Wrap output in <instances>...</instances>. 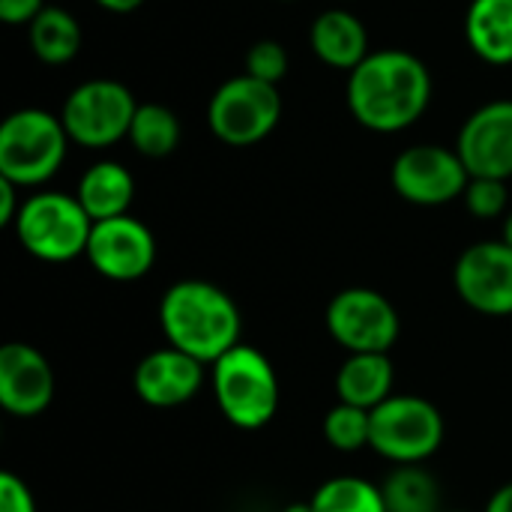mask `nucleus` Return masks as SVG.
Masks as SVG:
<instances>
[{
  "label": "nucleus",
  "mask_w": 512,
  "mask_h": 512,
  "mask_svg": "<svg viewBox=\"0 0 512 512\" xmlns=\"http://www.w3.org/2000/svg\"><path fill=\"white\" fill-rule=\"evenodd\" d=\"M432 90V72L417 54L405 48H381L348 72L345 102L363 129L396 135L426 114Z\"/></svg>",
  "instance_id": "1"
},
{
  "label": "nucleus",
  "mask_w": 512,
  "mask_h": 512,
  "mask_svg": "<svg viewBox=\"0 0 512 512\" xmlns=\"http://www.w3.org/2000/svg\"><path fill=\"white\" fill-rule=\"evenodd\" d=\"M159 324L168 345L186 351L204 366L237 348L243 333V318L234 297L204 279L174 282L162 294Z\"/></svg>",
  "instance_id": "2"
},
{
  "label": "nucleus",
  "mask_w": 512,
  "mask_h": 512,
  "mask_svg": "<svg viewBox=\"0 0 512 512\" xmlns=\"http://www.w3.org/2000/svg\"><path fill=\"white\" fill-rule=\"evenodd\" d=\"M69 144L60 114L18 108L0 123V177L18 189L45 186L60 171Z\"/></svg>",
  "instance_id": "3"
},
{
  "label": "nucleus",
  "mask_w": 512,
  "mask_h": 512,
  "mask_svg": "<svg viewBox=\"0 0 512 512\" xmlns=\"http://www.w3.org/2000/svg\"><path fill=\"white\" fill-rule=\"evenodd\" d=\"M213 393L222 417L243 432L264 429L279 411V378L273 363L243 342L213 363Z\"/></svg>",
  "instance_id": "4"
},
{
  "label": "nucleus",
  "mask_w": 512,
  "mask_h": 512,
  "mask_svg": "<svg viewBox=\"0 0 512 512\" xmlns=\"http://www.w3.org/2000/svg\"><path fill=\"white\" fill-rule=\"evenodd\" d=\"M12 231L33 258L45 264H66L87 255L93 219L75 195L48 189L24 198Z\"/></svg>",
  "instance_id": "5"
},
{
  "label": "nucleus",
  "mask_w": 512,
  "mask_h": 512,
  "mask_svg": "<svg viewBox=\"0 0 512 512\" xmlns=\"http://www.w3.org/2000/svg\"><path fill=\"white\" fill-rule=\"evenodd\" d=\"M282 120V93L276 84L252 75H234L216 87L207 102V126L228 147H255L273 135Z\"/></svg>",
  "instance_id": "6"
},
{
  "label": "nucleus",
  "mask_w": 512,
  "mask_h": 512,
  "mask_svg": "<svg viewBox=\"0 0 512 512\" xmlns=\"http://www.w3.org/2000/svg\"><path fill=\"white\" fill-rule=\"evenodd\" d=\"M138 102L132 90L114 78H90L72 87L60 108V120L72 144L84 150H105L129 138Z\"/></svg>",
  "instance_id": "7"
},
{
  "label": "nucleus",
  "mask_w": 512,
  "mask_h": 512,
  "mask_svg": "<svg viewBox=\"0 0 512 512\" xmlns=\"http://www.w3.org/2000/svg\"><path fill=\"white\" fill-rule=\"evenodd\" d=\"M444 444V417L423 396H390L372 411L369 447L396 465H420Z\"/></svg>",
  "instance_id": "8"
},
{
  "label": "nucleus",
  "mask_w": 512,
  "mask_h": 512,
  "mask_svg": "<svg viewBox=\"0 0 512 512\" xmlns=\"http://www.w3.org/2000/svg\"><path fill=\"white\" fill-rule=\"evenodd\" d=\"M390 183L396 195L417 207H444L465 195L471 174L459 159L456 147L414 144L402 150L390 168Z\"/></svg>",
  "instance_id": "9"
},
{
  "label": "nucleus",
  "mask_w": 512,
  "mask_h": 512,
  "mask_svg": "<svg viewBox=\"0 0 512 512\" xmlns=\"http://www.w3.org/2000/svg\"><path fill=\"white\" fill-rule=\"evenodd\" d=\"M327 330L348 354H387L399 339L396 306L372 288H345L327 306Z\"/></svg>",
  "instance_id": "10"
},
{
  "label": "nucleus",
  "mask_w": 512,
  "mask_h": 512,
  "mask_svg": "<svg viewBox=\"0 0 512 512\" xmlns=\"http://www.w3.org/2000/svg\"><path fill=\"white\" fill-rule=\"evenodd\" d=\"M453 285L465 306L480 315H512V249L504 240L468 246L456 267Z\"/></svg>",
  "instance_id": "11"
},
{
  "label": "nucleus",
  "mask_w": 512,
  "mask_h": 512,
  "mask_svg": "<svg viewBox=\"0 0 512 512\" xmlns=\"http://www.w3.org/2000/svg\"><path fill=\"white\" fill-rule=\"evenodd\" d=\"M87 261L111 282H138L156 264V237L135 216H117L93 222Z\"/></svg>",
  "instance_id": "12"
},
{
  "label": "nucleus",
  "mask_w": 512,
  "mask_h": 512,
  "mask_svg": "<svg viewBox=\"0 0 512 512\" xmlns=\"http://www.w3.org/2000/svg\"><path fill=\"white\" fill-rule=\"evenodd\" d=\"M456 153L471 177H512V99L480 105L459 129Z\"/></svg>",
  "instance_id": "13"
},
{
  "label": "nucleus",
  "mask_w": 512,
  "mask_h": 512,
  "mask_svg": "<svg viewBox=\"0 0 512 512\" xmlns=\"http://www.w3.org/2000/svg\"><path fill=\"white\" fill-rule=\"evenodd\" d=\"M54 399V369L24 342L0 348V405L12 417H39Z\"/></svg>",
  "instance_id": "14"
},
{
  "label": "nucleus",
  "mask_w": 512,
  "mask_h": 512,
  "mask_svg": "<svg viewBox=\"0 0 512 512\" xmlns=\"http://www.w3.org/2000/svg\"><path fill=\"white\" fill-rule=\"evenodd\" d=\"M204 384V363L168 345L150 351L132 375L135 396L150 408H177L198 396Z\"/></svg>",
  "instance_id": "15"
},
{
  "label": "nucleus",
  "mask_w": 512,
  "mask_h": 512,
  "mask_svg": "<svg viewBox=\"0 0 512 512\" xmlns=\"http://www.w3.org/2000/svg\"><path fill=\"white\" fill-rule=\"evenodd\" d=\"M309 45L315 57L330 69H357L372 51H369V30L366 24L342 6L324 9L312 27H309Z\"/></svg>",
  "instance_id": "16"
},
{
  "label": "nucleus",
  "mask_w": 512,
  "mask_h": 512,
  "mask_svg": "<svg viewBox=\"0 0 512 512\" xmlns=\"http://www.w3.org/2000/svg\"><path fill=\"white\" fill-rule=\"evenodd\" d=\"M75 198L93 222L126 216L135 198V177L129 174L126 165L102 159L81 174Z\"/></svg>",
  "instance_id": "17"
},
{
  "label": "nucleus",
  "mask_w": 512,
  "mask_h": 512,
  "mask_svg": "<svg viewBox=\"0 0 512 512\" xmlns=\"http://www.w3.org/2000/svg\"><path fill=\"white\" fill-rule=\"evenodd\" d=\"M468 48L489 66L512 63V0H471L465 12Z\"/></svg>",
  "instance_id": "18"
},
{
  "label": "nucleus",
  "mask_w": 512,
  "mask_h": 512,
  "mask_svg": "<svg viewBox=\"0 0 512 512\" xmlns=\"http://www.w3.org/2000/svg\"><path fill=\"white\" fill-rule=\"evenodd\" d=\"M393 381L396 372L387 354H348L336 372V393L345 405L375 411L393 396Z\"/></svg>",
  "instance_id": "19"
},
{
  "label": "nucleus",
  "mask_w": 512,
  "mask_h": 512,
  "mask_svg": "<svg viewBox=\"0 0 512 512\" xmlns=\"http://www.w3.org/2000/svg\"><path fill=\"white\" fill-rule=\"evenodd\" d=\"M30 48L39 63L45 66H66L81 51V24L78 18L63 6H45L30 24H27Z\"/></svg>",
  "instance_id": "20"
},
{
  "label": "nucleus",
  "mask_w": 512,
  "mask_h": 512,
  "mask_svg": "<svg viewBox=\"0 0 512 512\" xmlns=\"http://www.w3.org/2000/svg\"><path fill=\"white\" fill-rule=\"evenodd\" d=\"M180 120L177 114L162 102H138V111L129 126V144L135 153L147 159H165L180 144Z\"/></svg>",
  "instance_id": "21"
},
{
  "label": "nucleus",
  "mask_w": 512,
  "mask_h": 512,
  "mask_svg": "<svg viewBox=\"0 0 512 512\" xmlns=\"http://www.w3.org/2000/svg\"><path fill=\"white\" fill-rule=\"evenodd\" d=\"M387 512H441L438 483L420 465H399L381 486Z\"/></svg>",
  "instance_id": "22"
},
{
  "label": "nucleus",
  "mask_w": 512,
  "mask_h": 512,
  "mask_svg": "<svg viewBox=\"0 0 512 512\" xmlns=\"http://www.w3.org/2000/svg\"><path fill=\"white\" fill-rule=\"evenodd\" d=\"M315 512H387L381 486L360 477H333L312 495Z\"/></svg>",
  "instance_id": "23"
},
{
  "label": "nucleus",
  "mask_w": 512,
  "mask_h": 512,
  "mask_svg": "<svg viewBox=\"0 0 512 512\" xmlns=\"http://www.w3.org/2000/svg\"><path fill=\"white\" fill-rule=\"evenodd\" d=\"M372 438V411L339 402L324 417V441L339 453H357L369 447Z\"/></svg>",
  "instance_id": "24"
},
{
  "label": "nucleus",
  "mask_w": 512,
  "mask_h": 512,
  "mask_svg": "<svg viewBox=\"0 0 512 512\" xmlns=\"http://www.w3.org/2000/svg\"><path fill=\"white\" fill-rule=\"evenodd\" d=\"M465 207L474 219H498L507 213L510 192L507 180H492V177H471L465 189Z\"/></svg>",
  "instance_id": "25"
},
{
  "label": "nucleus",
  "mask_w": 512,
  "mask_h": 512,
  "mask_svg": "<svg viewBox=\"0 0 512 512\" xmlns=\"http://www.w3.org/2000/svg\"><path fill=\"white\" fill-rule=\"evenodd\" d=\"M288 51L282 42L276 39H258L249 51H246V75L258 78V81H267V84H276L288 75Z\"/></svg>",
  "instance_id": "26"
},
{
  "label": "nucleus",
  "mask_w": 512,
  "mask_h": 512,
  "mask_svg": "<svg viewBox=\"0 0 512 512\" xmlns=\"http://www.w3.org/2000/svg\"><path fill=\"white\" fill-rule=\"evenodd\" d=\"M0 512H36L30 486L15 474H0Z\"/></svg>",
  "instance_id": "27"
},
{
  "label": "nucleus",
  "mask_w": 512,
  "mask_h": 512,
  "mask_svg": "<svg viewBox=\"0 0 512 512\" xmlns=\"http://www.w3.org/2000/svg\"><path fill=\"white\" fill-rule=\"evenodd\" d=\"M45 9V0H0V18L9 27L30 24Z\"/></svg>",
  "instance_id": "28"
},
{
  "label": "nucleus",
  "mask_w": 512,
  "mask_h": 512,
  "mask_svg": "<svg viewBox=\"0 0 512 512\" xmlns=\"http://www.w3.org/2000/svg\"><path fill=\"white\" fill-rule=\"evenodd\" d=\"M18 186L15 183H9L6 177H0V225L3 228H12L15 225V219H18V213H21V198H18Z\"/></svg>",
  "instance_id": "29"
},
{
  "label": "nucleus",
  "mask_w": 512,
  "mask_h": 512,
  "mask_svg": "<svg viewBox=\"0 0 512 512\" xmlns=\"http://www.w3.org/2000/svg\"><path fill=\"white\" fill-rule=\"evenodd\" d=\"M486 512H512V483L501 486V489L489 498Z\"/></svg>",
  "instance_id": "30"
},
{
  "label": "nucleus",
  "mask_w": 512,
  "mask_h": 512,
  "mask_svg": "<svg viewBox=\"0 0 512 512\" xmlns=\"http://www.w3.org/2000/svg\"><path fill=\"white\" fill-rule=\"evenodd\" d=\"M93 3L102 6L105 12H114V15H129L138 6H144V0H93Z\"/></svg>",
  "instance_id": "31"
},
{
  "label": "nucleus",
  "mask_w": 512,
  "mask_h": 512,
  "mask_svg": "<svg viewBox=\"0 0 512 512\" xmlns=\"http://www.w3.org/2000/svg\"><path fill=\"white\" fill-rule=\"evenodd\" d=\"M501 240L512 249V210L507 213V219H504V237H501Z\"/></svg>",
  "instance_id": "32"
},
{
  "label": "nucleus",
  "mask_w": 512,
  "mask_h": 512,
  "mask_svg": "<svg viewBox=\"0 0 512 512\" xmlns=\"http://www.w3.org/2000/svg\"><path fill=\"white\" fill-rule=\"evenodd\" d=\"M282 512H315V510H312V504H291V507H285Z\"/></svg>",
  "instance_id": "33"
},
{
  "label": "nucleus",
  "mask_w": 512,
  "mask_h": 512,
  "mask_svg": "<svg viewBox=\"0 0 512 512\" xmlns=\"http://www.w3.org/2000/svg\"><path fill=\"white\" fill-rule=\"evenodd\" d=\"M282 3H294V0H282Z\"/></svg>",
  "instance_id": "34"
},
{
  "label": "nucleus",
  "mask_w": 512,
  "mask_h": 512,
  "mask_svg": "<svg viewBox=\"0 0 512 512\" xmlns=\"http://www.w3.org/2000/svg\"><path fill=\"white\" fill-rule=\"evenodd\" d=\"M453 512H465V510H453Z\"/></svg>",
  "instance_id": "35"
}]
</instances>
